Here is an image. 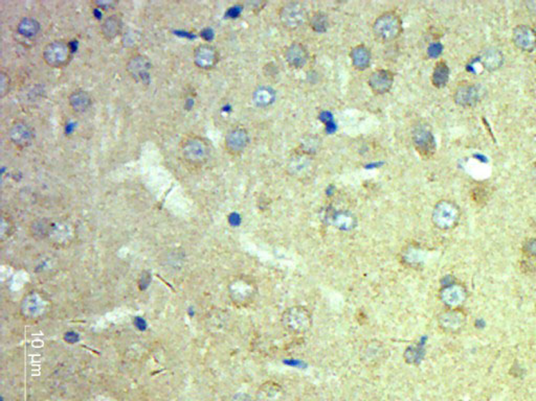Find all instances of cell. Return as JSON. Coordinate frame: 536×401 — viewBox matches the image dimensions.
<instances>
[{
  "mask_svg": "<svg viewBox=\"0 0 536 401\" xmlns=\"http://www.w3.org/2000/svg\"><path fill=\"white\" fill-rule=\"evenodd\" d=\"M449 73L451 71L447 63L438 61L431 73V84L438 89L445 87L446 84L449 83Z\"/></svg>",
  "mask_w": 536,
  "mask_h": 401,
  "instance_id": "obj_26",
  "label": "cell"
},
{
  "mask_svg": "<svg viewBox=\"0 0 536 401\" xmlns=\"http://www.w3.org/2000/svg\"><path fill=\"white\" fill-rule=\"evenodd\" d=\"M335 226L341 230H350L355 225V218L349 212H339L334 218Z\"/></svg>",
  "mask_w": 536,
  "mask_h": 401,
  "instance_id": "obj_32",
  "label": "cell"
},
{
  "mask_svg": "<svg viewBox=\"0 0 536 401\" xmlns=\"http://www.w3.org/2000/svg\"><path fill=\"white\" fill-rule=\"evenodd\" d=\"M401 263L408 265L410 268H415L419 265V263L422 261V257H421V251L415 247H409L406 250H404L401 252Z\"/></svg>",
  "mask_w": 536,
  "mask_h": 401,
  "instance_id": "obj_31",
  "label": "cell"
},
{
  "mask_svg": "<svg viewBox=\"0 0 536 401\" xmlns=\"http://www.w3.org/2000/svg\"><path fill=\"white\" fill-rule=\"evenodd\" d=\"M287 394L279 382L268 380L263 382L256 392V401H286Z\"/></svg>",
  "mask_w": 536,
  "mask_h": 401,
  "instance_id": "obj_18",
  "label": "cell"
},
{
  "mask_svg": "<svg viewBox=\"0 0 536 401\" xmlns=\"http://www.w3.org/2000/svg\"><path fill=\"white\" fill-rule=\"evenodd\" d=\"M95 5H97L99 8H102V9L106 10L107 8L114 7V6L116 5V3H114V1H96Z\"/></svg>",
  "mask_w": 536,
  "mask_h": 401,
  "instance_id": "obj_37",
  "label": "cell"
},
{
  "mask_svg": "<svg viewBox=\"0 0 536 401\" xmlns=\"http://www.w3.org/2000/svg\"><path fill=\"white\" fill-rule=\"evenodd\" d=\"M321 140L319 137L308 136L301 143L300 151L314 156V153L320 149Z\"/></svg>",
  "mask_w": 536,
  "mask_h": 401,
  "instance_id": "obj_33",
  "label": "cell"
},
{
  "mask_svg": "<svg viewBox=\"0 0 536 401\" xmlns=\"http://www.w3.org/2000/svg\"><path fill=\"white\" fill-rule=\"evenodd\" d=\"M78 335L75 333H66V335H65V339H66L67 342H69V343H75V342L78 341Z\"/></svg>",
  "mask_w": 536,
  "mask_h": 401,
  "instance_id": "obj_39",
  "label": "cell"
},
{
  "mask_svg": "<svg viewBox=\"0 0 536 401\" xmlns=\"http://www.w3.org/2000/svg\"><path fill=\"white\" fill-rule=\"evenodd\" d=\"M151 69L152 63L148 57L143 54L132 55L127 60L126 71L131 79L138 83H149L150 81Z\"/></svg>",
  "mask_w": 536,
  "mask_h": 401,
  "instance_id": "obj_9",
  "label": "cell"
},
{
  "mask_svg": "<svg viewBox=\"0 0 536 401\" xmlns=\"http://www.w3.org/2000/svg\"><path fill=\"white\" fill-rule=\"evenodd\" d=\"M395 75L388 69H376L370 75L368 85L370 89L378 95H384L392 89L394 85Z\"/></svg>",
  "mask_w": 536,
  "mask_h": 401,
  "instance_id": "obj_16",
  "label": "cell"
},
{
  "mask_svg": "<svg viewBox=\"0 0 536 401\" xmlns=\"http://www.w3.org/2000/svg\"><path fill=\"white\" fill-rule=\"evenodd\" d=\"M413 144L422 158H431L436 153V139L431 128L427 124L419 122L413 129Z\"/></svg>",
  "mask_w": 536,
  "mask_h": 401,
  "instance_id": "obj_7",
  "label": "cell"
},
{
  "mask_svg": "<svg viewBox=\"0 0 536 401\" xmlns=\"http://www.w3.org/2000/svg\"><path fill=\"white\" fill-rule=\"evenodd\" d=\"M453 97L459 107L472 108L479 103L480 91L474 84L462 83L456 88Z\"/></svg>",
  "mask_w": 536,
  "mask_h": 401,
  "instance_id": "obj_17",
  "label": "cell"
},
{
  "mask_svg": "<svg viewBox=\"0 0 536 401\" xmlns=\"http://www.w3.org/2000/svg\"><path fill=\"white\" fill-rule=\"evenodd\" d=\"M249 131L241 126L230 129L224 137V149L231 156H240L249 147Z\"/></svg>",
  "mask_w": 536,
  "mask_h": 401,
  "instance_id": "obj_12",
  "label": "cell"
},
{
  "mask_svg": "<svg viewBox=\"0 0 536 401\" xmlns=\"http://www.w3.org/2000/svg\"><path fill=\"white\" fill-rule=\"evenodd\" d=\"M41 26L38 20L33 17H24L18 21L16 30L24 38H34L40 32Z\"/></svg>",
  "mask_w": 536,
  "mask_h": 401,
  "instance_id": "obj_27",
  "label": "cell"
},
{
  "mask_svg": "<svg viewBox=\"0 0 536 401\" xmlns=\"http://www.w3.org/2000/svg\"><path fill=\"white\" fill-rule=\"evenodd\" d=\"M316 165L314 157L302 151H296L288 159L286 171L290 177L298 180H308L316 174Z\"/></svg>",
  "mask_w": 536,
  "mask_h": 401,
  "instance_id": "obj_5",
  "label": "cell"
},
{
  "mask_svg": "<svg viewBox=\"0 0 536 401\" xmlns=\"http://www.w3.org/2000/svg\"><path fill=\"white\" fill-rule=\"evenodd\" d=\"M12 228H13V225H12L11 218L7 216H3V218H1V235L3 236L10 235Z\"/></svg>",
  "mask_w": 536,
  "mask_h": 401,
  "instance_id": "obj_35",
  "label": "cell"
},
{
  "mask_svg": "<svg viewBox=\"0 0 536 401\" xmlns=\"http://www.w3.org/2000/svg\"><path fill=\"white\" fill-rule=\"evenodd\" d=\"M286 63L292 68L301 69L306 66L309 61L308 49L300 42H294L286 47L284 52Z\"/></svg>",
  "mask_w": 536,
  "mask_h": 401,
  "instance_id": "obj_19",
  "label": "cell"
},
{
  "mask_svg": "<svg viewBox=\"0 0 536 401\" xmlns=\"http://www.w3.org/2000/svg\"><path fill=\"white\" fill-rule=\"evenodd\" d=\"M512 42L521 52H534L536 49V30L527 24L517 26L512 32Z\"/></svg>",
  "mask_w": 536,
  "mask_h": 401,
  "instance_id": "obj_15",
  "label": "cell"
},
{
  "mask_svg": "<svg viewBox=\"0 0 536 401\" xmlns=\"http://www.w3.org/2000/svg\"><path fill=\"white\" fill-rule=\"evenodd\" d=\"M281 324L289 335H303L310 331L314 318L308 308L302 306H290L281 316Z\"/></svg>",
  "mask_w": 536,
  "mask_h": 401,
  "instance_id": "obj_2",
  "label": "cell"
},
{
  "mask_svg": "<svg viewBox=\"0 0 536 401\" xmlns=\"http://www.w3.org/2000/svg\"><path fill=\"white\" fill-rule=\"evenodd\" d=\"M275 91L269 87H259L253 92V102L259 107H267L275 100Z\"/></svg>",
  "mask_w": 536,
  "mask_h": 401,
  "instance_id": "obj_29",
  "label": "cell"
},
{
  "mask_svg": "<svg viewBox=\"0 0 536 401\" xmlns=\"http://www.w3.org/2000/svg\"><path fill=\"white\" fill-rule=\"evenodd\" d=\"M374 36L382 42H392L402 34L404 24L400 15L395 11H388L378 16L374 21Z\"/></svg>",
  "mask_w": 536,
  "mask_h": 401,
  "instance_id": "obj_3",
  "label": "cell"
},
{
  "mask_svg": "<svg viewBox=\"0 0 536 401\" xmlns=\"http://www.w3.org/2000/svg\"><path fill=\"white\" fill-rule=\"evenodd\" d=\"M441 45H440L439 43H434V44H431V46H429L427 52H429V56L433 57V58H437V57L441 54Z\"/></svg>",
  "mask_w": 536,
  "mask_h": 401,
  "instance_id": "obj_36",
  "label": "cell"
},
{
  "mask_svg": "<svg viewBox=\"0 0 536 401\" xmlns=\"http://www.w3.org/2000/svg\"><path fill=\"white\" fill-rule=\"evenodd\" d=\"M69 108L75 113L82 114L88 111V109L93 105V97L91 93L84 89H75L71 92L67 98Z\"/></svg>",
  "mask_w": 536,
  "mask_h": 401,
  "instance_id": "obj_20",
  "label": "cell"
},
{
  "mask_svg": "<svg viewBox=\"0 0 536 401\" xmlns=\"http://www.w3.org/2000/svg\"><path fill=\"white\" fill-rule=\"evenodd\" d=\"M42 59L52 68H63L73 59L71 43L64 40H54L43 47Z\"/></svg>",
  "mask_w": 536,
  "mask_h": 401,
  "instance_id": "obj_4",
  "label": "cell"
},
{
  "mask_svg": "<svg viewBox=\"0 0 536 401\" xmlns=\"http://www.w3.org/2000/svg\"><path fill=\"white\" fill-rule=\"evenodd\" d=\"M257 292V284L251 278H239L231 286L233 300L240 306H249L255 300Z\"/></svg>",
  "mask_w": 536,
  "mask_h": 401,
  "instance_id": "obj_10",
  "label": "cell"
},
{
  "mask_svg": "<svg viewBox=\"0 0 536 401\" xmlns=\"http://www.w3.org/2000/svg\"><path fill=\"white\" fill-rule=\"evenodd\" d=\"M181 156L188 167L200 169L210 161L212 147L204 137L193 135L181 141Z\"/></svg>",
  "mask_w": 536,
  "mask_h": 401,
  "instance_id": "obj_1",
  "label": "cell"
},
{
  "mask_svg": "<svg viewBox=\"0 0 536 401\" xmlns=\"http://www.w3.org/2000/svg\"><path fill=\"white\" fill-rule=\"evenodd\" d=\"M220 60L218 49L210 43L197 45L193 50V62L202 71H210L216 67Z\"/></svg>",
  "mask_w": 536,
  "mask_h": 401,
  "instance_id": "obj_13",
  "label": "cell"
},
{
  "mask_svg": "<svg viewBox=\"0 0 536 401\" xmlns=\"http://www.w3.org/2000/svg\"><path fill=\"white\" fill-rule=\"evenodd\" d=\"M308 22L312 30L319 32V34L326 32L328 30L329 26H330L328 15L323 11H318L312 14V16L309 17Z\"/></svg>",
  "mask_w": 536,
  "mask_h": 401,
  "instance_id": "obj_28",
  "label": "cell"
},
{
  "mask_svg": "<svg viewBox=\"0 0 536 401\" xmlns=\"http://www.w3.org/2000/svg\"><path fill=\"white\" fill-rule=\"evenodd\" d=\"M441 298L446 306L455 308L463 302L464 298H465V292L459 286H447L442 290Z\"/></svg>",
  "mask_w": 536,
  "mask_h": 401,
  "instance_id": "obj_25",
  "label": "cell"
},
{
  "mask_svg": "<svg viewBox=\"0 0 536 401\" xmlns=\"http://www.w3.org/2000/svg\"><path fill=\"white\" fill-rule=\"evenodd\" d=\"M52 228L53 225L51 224L50 221L46 220V218H40V220L34 221L30 224V231L33 236L36 237V239H44L51 234Z\"/></svg>",
  "mask_w": 536,
  "mask_h": 401,
  "instance_id": "obj_30",
  "label": "cell"
},
{
  "mask_svg": "<svg viewBox=\"0 0 536 401\" xmlns=\"http://www.w3.org/2000/svg\"><path fill=\"white\" fill-rule=\"evenodd\" d=\"M279 20L282 26L288 30H298L309 21L306 8L298 1L284 3L279 10Z\"/></svg>",
  "mask_w": 536,
  "mask_h": 401,
  "instance_id": "obj_6",
  "label": "cell"
},
{
  "mask_svg": "<svg viewBox=\"0 0 536 401\" xmlns=\"http://www.w3.org/2000/svg\"><path fill=\"white\" fill-rule=\"evenodd\" d=\"M438 323L446 333H454L461 328L464 323V316L457 310H447L440 315Z\"/></svg>",
  "mask_w": 536,
  "mask_h": 401,
  "instance_id": "obj_23",
  "label": "cell"
},
{
  "mask_svg": "<svg viewBox=\"0 0 536 401\" xmlns=\"http://www.w3.org/2000/svg\"><path fill=\"white\" fill-rule=\"evenodd\" d=\"M481 61L487 71H496L504 64V56L499 49L491 47V48L485 49L481 57Z\"/></svg>",
  "mask_w": 536,
  "mask_h": 401,
  "instance_id": "obj_24",
  "label": "cell"
},
{
  "mask_svg": "<svg viewBox=\"0 0 536 401\" xmlns=\"http://www.w3.org/2000/svg\"><path fill=\"white\" fill-rule=\"evenodd\" d=\"M134 324H136V326L138 327L139 329H141V330H145V329H146V322H145L144 319L140 318V317L136 318Z\"/></svg>",
  "mask_w": 536,
  "mask_h": 401,
  "instance_id": "obj_38",
  "label": "cell"
},
{
  "mask_svg": "<svg viewBox=\"0 0 536 401\" xmlns=\"http://www.w3.org/2000/svg\"><path fill=\"white\" fill-rule=\"evenodd\" d=\"M350 59L356 71H367L372 63L371 49L365 44L356 45L350 52Z\"/></svg>",
  "mask_w": 536,
  "mask_h": 401,
  "instance_id": "obj_21",
  "label": "cell"
},
{
  "mask_svg": "<svg viewBox=\"0 0 536 401\" xmlns=\"http://www.w3.org/2000/svg\"><path fill=\"white\" fill-rule=\"evenodd\" d=\"M388 348L382 342L371 339L361 348L359 357L366 365L377 366L388 360Z\"/></svg>",
  "mask_w": 536,
  "mask_h": 401,
  "instance_id": "obj_14",
  "label": "cell"
},
{
  "mask_svg": "<svg viewBox=\"0 0 536 401\" xmlns=\"http://www.w3.org/2000/svg\"><path fill=\"white\" fill-rule=\"evenodd\" d=\"M8 138L17 149H24L34 142V131L26 120H14L8 129Z\"/></svg>",
  "mask_w": 536,
  "mask_h": 401,
  "instance_id": "obj_11",
  "label": "cell"
},
{
  "mask_svg": "<svg viewBox=\"0 0 536 401\" xmlns=\"http://www.w3.org/2000/svg\"><path fill=\"white\" fill-rule=\"evenodd\" d=\"M528 249H529L530 252L536 254V239H533V241L528 243Z\"/></svg>",
  "mask_w": 536,
  "mask_h": 401,
  "instance_id": "obj_40",
  "label": "cell"
},
{
  "mask_svg": "<svg viewBox=\"0 0 536 401\" xmlns=\"http://www.w3.org/2000/svg\"><path fill=\"white\" fill-rule=\"evenodd\" d=\"M459 208L449 200H442L436 204L431 214L434 225L439 229H451L459 220Z\"/></svg>",
  "mask_w": 536,
  "mask_h": 401,
  "instance_id": "obj_8",
  "label": "cell"
},
{
  "mask_svg": "<svg viewBox=\"0 0 536 401\" xmlns=\"http://www.w3.org/2000/svg\"><path fill=\"white\" fill-rule=\"evenodd\" d=\"M123 18L120 14H112L104 19L101 24V35L105 40L112 41L122 34Z\"/></svg>",
  "mask_w": 536,
  "mask_h": 401,
  "instance_id": "obj_22",
  "label": "cell"
},
{
  "mask_svg": "<svg viewBox=\"0 0 536 401\" xmlns=\"http://www.w3.org/2000/svg\"><path fill=\"white\" fill-rule=\"evenodd\" d=\"M531 177L532 180H533L534 183H535L536 185V163L535 165L532 167L531 169Z\"/></svg>",
  "mask_w": 536,
  "mask_h": 401,
  "instance_id": "obj_41",
  "label": "cell"
},
{
  "mask_svg": "<svg viewBox=\"0 0 536 401\" xmlns=\"http://www.w3.org/2000/svg\"><path fill=\"white\" fill-rule=\"evenodd\" d=\"M11 77L7 71H0V98H5L11 91Z\"/></svg>",
  "mask_w": 536,
  "mask_h": 401,
  "instance_id": "obj_34",
  "label": "cell"
}]
</instances>
